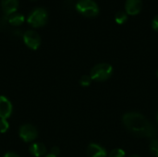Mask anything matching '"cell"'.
I'll return each instance as SVG.
<instances>
[{
    "mask_svg": "<svg viewBox=\"0 0 158 157\" xmlns=\"http://www.w3.org/2000/svg\"><path fill=\"white\" fill-rule=\"evenodd\" d=\"M30 153L35 157L43 156L46 153V148L45 146L41 143H34L30 146Z\"/></svg>",
    "mask_w": 158,
    "mask_h": 157,
    "instance_id": "obj_11",
    "label": "cell"
},
{
    "mask_svg": "<svg viewBox=\"0 0 158 157\" xmlns=\"http://www.w3.org/2000/svg\"><path fill=\"white\" fill-rule=\"evenodd\" d=\"M8 128H9V124L6 121V119L0 118V132L4 133V132L7 131Z\"/></svg>",
    "mask_w": 158,
    "mask_h": 157,
    "instance_id": "obj_17",
    "label": "cell"
},
{
    "mask_svg": "<svg viewBox=\"0 0 158 157\" xmlns=\"http://www.w3.org/2000/svg\"><path fill=\"white\" fill-rule=\"evenodd\" d=\"M51 155H54L56 156H57L59 155V149L57 147H54L51 151Z\"/></svg>",
    "mask_w": 158,
    "mask_h": 157,
    "instance_id": "obj_19",
    "label": "cell"
},
{
    "mask_svg": "<svg viewBox=\"0 0 158 157\" xmlns=\"http://www.w3.org/2000/svg\"><path fill=\"white\" fill-rule=\"evenodd\" d=\"M12 113V105L10 101L5 97L0 96V118L6 119Z\"/></svg>",
    "mask_w": 158,
    "mask_h": 157,
    "instance_id": "obj_8",
    "label": "cell"
},
{
    "mask_svg": "<svg viewBox=\"0 0 158 157\" xmlns=\"http://www.w3.org/2000/svg\"><path fill=\"white\" fill-rule=\"evenodd\" d=\"M152 27H153V29H154L155 31H158V15H156V16L154 18V19H153V21H152Z\"/></svg>",
    "mask_w": 158,
    "mask_h": 157,
    "instance_id": "obj_18",
    "label": "cell"
},
{
    "mask_svg": "<svg viewBox=\"0 0 158 157\" xmlns=\"http://www.w3.org/2000/svg\"><path fill=\"white\" fill-rule=\"evenodd\" d=\"M157 77H158V70H157Z\"/></svg>",
    "mask_w": 158,
    "mask_h": 157,
    "instance_id": "obj_23",
    "label": "cell"
},
{
    "mask_svg": "<svg viewBox=\"0 0 158 157\" xmlns=\"http://www.w3.org/2000/svg\"><path fill=\"white\" fill-rule=\"evenodd\" d=\"M92 81H93V80H92L91 76L84 75V76H82V77L81 78V80H80V84H81V86H83V87H87V86H89V85L91 84Z\"/></svg>",
    "mask_w": 158,
    "mask_h": 157,
    "instance_id": "obj_15",
    "label": "cell"
},
{
    "mask_svg": "<svg viewBox=\"0 0 158 157\" xmlns=\"http://www.w3.org/2000/svg\"><path fill=\"white\" fill-rule=\"evenodd\" d=\"M19 137L26 143L34 141L38 136V131L36 128L31 124H25L19 129Z\"/></svg>",
    "mask_w": 158,
    "mask_h": 157,
    "instance_id": "obj_5",
    "label": "cell"
},
{
    "mask_svg": "<svg viewBox=\"0 0 158 157\" xmlns=\"http://www.w3.org/2000/svg\"><path fill=\"white\" fill-rule=\"evenodd\" d=\"M131 157H140V156H139V155H131Z\"/></svg>",
    "mask_w": 158,
    "mask_h": 157,
    "instance_id": "obj_22",
    "label": "cell"
},
{
    "mask_svg": "<svg viewBox=\"0 0 158 157\" xmlns=\"http://www.w3.org/2000/svg\"><path fill=\"white\" fill-rule=\"evenodd\" d=\"M113 74V68L108 63H99L91 70V78L93 81L101 82L108 80Z\"/></svg>",
    "mask_w": 158,
    "mask_h": 157,
    "instance_id": "obj_2",
    "label": "cell"
},
{
    "mask_svg": "<svg viewBox=\"0 0 158 157\" xmlns=\"http://www.w3.org/2000/svg\"><path fill=\"white\" fill-rule=\"evenodd\" d=\"M157 119H158V114H157Z\"/></svg>",
    "mask_w": 158,
    "mask_h": 157,
    "instance_id": "obj_24",
    "label": "cell"
},
{
    "mask_svg": "<svg viewBox=\"0 0 158 157\" xmlns=\"http://www.w3.org/2000/svg\"><path fill=\"white\" fill-rule=\"evenodd\" d=\"M87 156L88 157H106V151L96 143H91L87 147Z\"/></svg>",
    "mask_w": 158,
    "mask_h": 157,
    "instance_id": "obj_9",
    "label": "cell"
},
{
    "mask_svg": "<svg viewBox=\"0 0 158 157\" xmlns=\"http://www.w3.org/2000/svg\"><path fill=\"white\" fill-rule=\"evenodd\" d=\"M1 6L6 15H12L16 13L18 6H19V1L18 0H2L1 1Z\"/></svg>",
    "mask_w": 158,
    "mask_h": 157,
    "instance_id": "obj_10",
    "label": "cell"
},
{
    "mask_svg": "<svg viewBox=\"0 0 158 157\" xmlns=\"http://www.w3.org/2000/svg\"><path fill=\"white\" fill-rule=\"evenodd\" d=\"M8 22L12 26H19L24 22V16L19 13H14L8 17Z\"/></svg>",
    "mask_w": 158,
    "mask_h": 157,
    "instance_id": "obj_12",
    "label": "cell"
},
{
    "mask_svg": "<svg viewBox=\"0 0 158 157\" xmlns=\"http://www.w3.org/2000/svg\"><path fill=\"white\" fill-rule=\"evenodd\" d=\"M122 121L126 129L135 135L146 138H153L156 135L155 127L140 113H126L122 118Z\"/></svg>",
    "mask_w": 158,
    "mask_h": 157,
    "instance_id": "obj_1",
    "label": "cell"
},
{
    "mask_svg": "<svg viewBox=\"0 0 158 157\" xmlns=\"http://www.w3.org/2000/svg\"><path fill=\"white\" fill-rule=\"evenodd\" d=\"M45 157H57V156H56V155H51V154H50V155H47Z\"/></svg>",
    "mask_w": 158,
    "mask_h": 157,
    "instance_id": "obj_21",
    "label": "cell"
},
{
    "mask_svg": "<svg viewBox=\"0 0 158 157\" xmlns=\"http://www.w3.org/2000/svg\"><path fill=\"white\" fill-rule=\"evenodd\" d=\"M150 151L155 156L158 157V140L152 141V143H150Z\"/></svg>",
    "mask_w": 158,
    "mask_h": 157,
    "instance_id": "obj_14",
    "label": "cell"
},
{
    "mask_svg": "<svg viewBox=\"0 0 158 157\" xmlns=\"http://www.w3.org/2000/svg\"><path fill=\"white\" fill-rule=\"evenodd\" d=\"M47 19H48L47 11L44 8L39 7V8L34 9L30 14L27 21L31 26H32L34 28H39V27H42L46 24Z\"/></svg>",
    "mask_w": 158,
    "mask_h": 157,
    "instance_id": "obj_4",
    "label": "cell"
},
{
    "mask_svg": "<svg viewBox=\"0 0 158 157\" xmlns=\"http://www.w3.org/2000/svg\"><path fill=\"white\" fill-rule=\"evenodd\" d=\"M143 8L142 0H126L125 9L126 13L129 15H137L141 12Z\"/></svg>",
    "mask_w": 158,
    "mask_h": 157,
    "instance_id": "obj_7",
    "label": "cell"
},
{
    "mask_svg": "<svg viewBox=\"0 0 158 157\" xmlns=\"http://www.w3.org/2000/svg\"><path fill=\"white\" fill-rule=\"evenodd\" d=\"M125 152L122 149H114L110 152L108 157H125Z\"/></svg>",
    "mask_w": 158,
    "mask_h": 157,
    "instance_id": "obj_16",
    "label": "cell"
},
{
    "mask_svg": "<svg viewBox=\"0 0 158 157\" xmlns=\"http://www.w3.org/2000/svg\"><path fill=\"white\" fill-rule=\"evenodd\" d=\"M127 19H128V14L124 11H118L115 15L116 22L118 24H123L127 20Z\"/></svg>",
    "mask_w": 158,
    "mask_h": 157,
    "instance_id": "obj_13",
    "label": "cell"
},
{
    "mask_svg": "<svg viewBox=\"0 0 158 157\" xmlns=\"http://www.w3.org/2000/svg\"><path fill=\"white\" fill-rule=\"evenodd\" d=\"M23 40L25 44L32 49V50H36L39 48L40 44H41V37L40 35L34 31H27L24 34H23Z\"/></svg>",
    "mask_w": 158,
    "mask_h": 157,
    "instance_id": "obj_6",
    "label": "cell"
},
{
    "mask_svg": "<svg viewBox=\"0 0 158 157\" xmlns=\"http://www.w3.org/2000/svg\"><path fill=\"white\" fill-rule=\"evenodd\" d=\"M76 9L86 17H95L99 13V7L94 0H79Z\"/></svg>",
    "mask_w": 158,
    "mask_h": 157,
    "instance_id": "obj_3",
    "label": "cell"
},
{
    "mask_svg": "<svg viewBox=\"0 0 158 157\" xmlns=\"http://www.w3.org/2000/svg\"><path fill=\"white\" fill-rule=\"evenodd\" d=\"M4 157H19V155H17L16 153H12V152H9V153H6Z\"/></svg>",
    "mask_w": 158,
    "mask_h": 157,
    "instance_id": "obj_20",
    "label": "cell"
}]
</instances>
